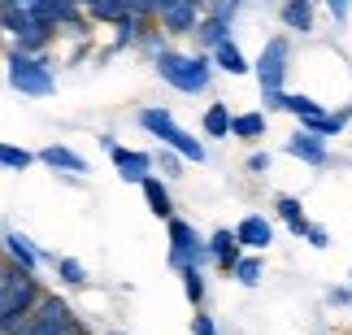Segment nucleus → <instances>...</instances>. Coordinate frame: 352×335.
Returning a JSON list of instances; mask_svg holds the SVG:
<instances>
[{
	"instance_id": "nucleus-1",
	"label": "nucleus",
	"mask_w": 352,
	"mask_h": 335,
	"mask_svg": "<svg viewBox=\"0 0 352 335\" xmlns=\"http://www.w3.org/2000/svg\"><path fill=\"white\" fill-rule=\"evenodd\" d=\"M153 70L166 87H174L179 96H205V91L213 87V61L209 52H179V48H161L153 52Z\"/></svg>"
},
{
	"instance_id": "nucleus-2",
	"label": "nucleus",
	"mask_w": 352,
	"mask_h": 335,
	"mask_svg": "<svg viewBox=\"0 0 352 335\" xmlns=\"http://www.w3.org/2000/svg\"><path fill=\"white\" fill-rule=\"evenodd\" d=\"M292 61H296V44L292 35H270L261 52L252 61V74H256V87H261V105L265 114H278V100L287 91V74H292Z\"/></svg>"
},
{
	"instance_id": "nucleus-3",
	"label": "nucleus",
	"mask_w": 352,
	"mask_h": 335,
	"mask_svg": "<svg viewBox=\"0 0 352 335\" xmlns=\"http://www.w3.org/2000/svg\"><path fill=\"white\" fill-rule=\"evenodd\" d=\"M135 127H140V131H148V136H153V140L161 144V149L179 153L183 162H196V166H205V162H209V149H205V140H196L192 131H183L170 105H144V109L135 114Z\"/></svg>"
},
{
	"instance_id": "nucleus-4",
	"label": "nucleus",
	"mask_w": 352,
	"mask_h": 335,
	"mask_svg": "<svg viewBox=\"0 0 352 335\" xmlns=\"http://www.w3.org/2000/svg\"><path fill=\"white\" fill-rule=\"evenodd\" d=\"M5 83L26 100H48L57 96V70H52L48 52H18L5 48Z\"/></svg>"
},
{
	"instance_id": "nucleus-5",
	"label": "nucleus",
	"mask_w": 352,
	"mask_h": 335,
	"mask_svg": "<svg viewBox=\"0 0 352 335\" xmlns=\"http://www.w3.org/2000/svg\"><path fill=\"white\" fill-rule=\"evenodd\" d=\"M87 323L74 314V305L61 296V292H44V296L35 301V310L18 323L13 335H74L83 331Z\"/></svg>"
},
{
	"instance_id": "nucleus-6",
	"label": "nucleus",
	"mask_w": 352,
	"mask_h": 335,
	"mask_svg": "<svg viewBox=\"0 0 352 335\" xmlns=\"http://www.w3.org/2000/svg\"><path fill=\"white\" fill-rule=\"evenodd\" d=\"M166 261H170V270L179 274L183 266H200L205 270L209 266V248H205V235L196 231V222H187V218H166Z\"/></svg>"
},
{
	"instance_id": "nucleus-7",
	"label": "nucleus",
	"mask_w": 352,
	"mask_h": 335,
	"mask_svg": "<svg viewBox=\"0 0 352 335\" xmlns=\"http://www.w3.org/2000/svg\"><path fill=\"white\" fill-rule=\"evenodd\" d=\"M0 257L13 261V266H18V270H26V274H39V270L52 261L31 235H26V231H13V226H0Z\"/></svg>"
},
{
	"instance_id": "nucleus-8",
	"label": "nucleus",
	"mask_w": 352,
	"mask_h": 335,
	"mask_svg": "<svg viewBox=\"0 0 352 335\" xmlns=\"http://www.w3.org/2000/svg\"><path fill=\"white\" fill-rule=\"evenodd\" d=\"M100 149L109 153V162H113V170H118V179H122V183L140 187L148 174H153V153H144V149H126V144H118V136H100Z\"/></svg>"
},
{
	"instance_id": "nucleus-9",
	"label": "nucleus",
	"mask_w": 352,
	"mask_h": 335,
	"mask_svg": "<svg viewBox=\"0 0 352 335\" xmlns=\"http://www.w3.org/2000/svg\"><path fill=\"white\" fill-rule=\"evenodd\" d=\"M283 153L287 157H296L300 166H314V170H322L331 162V144L322 140V136H314L309 127H296L287 140H283Z\"/></svg>"
},
{
	"instance_id": "nucleus-10",
	"label": "nucleus",
	"mask_w": 352,
	"mask_h": 335,
	"mask_svg": "<svg viewBox=\"0 0 352 335\" xmlns=\"http://www.w3.org/2000/svg\"><path fill=\"white\" fill-rule=\"evenodd\" d=\"M231 231H235V239H239V248H243V252H265L270 244H274V222H270L261 209L243 213V218L231 226Z\"/></svg>"
},
{
	"instance_id": "nucleus-11",
	"label": "nucleus",
	"mask_w": 352,
	"mask_h": 335,
	"mask_svg": "<svg viewBox=\"0 0 352 335\" xmlns=\"http://www.w3.org/2000/svg\"><path fill=\"white\" fill-rule=\"evenodd\" d=\"M35 162L48 166V170H57V174H65V179H78V174H87V157L74 153L70 144H44V149L35 153Z\"/></svg>"
},
{
	"instance_id": "nucleus-12",
	"label": "nucleus",
	"mask_w": 352,
	"mask_h": 335,
	"mask_svg": "<svg viewBox=\"0 0 352 335\" xmlns=\"http://www.w3.org/2000/svg\"><path fill=\"white\" fill-rule=\"evenodd\" d=\"M331 105L322 100V96H314V91H283V100H278V114H292L296 118V127H309L314 118H322Z\"/></svg>"
},
{
	"instance_id": "nucleus-13",
	"label": "nucleus",
	"mask_w": 352,
	"mask_h": 335,
	"mask_svg": "<svg viewBox=\"0 0 352 335\" xmlns=\"http://www.w3.org/2000/svg\"><path fill=\"white\" fill-rule=\"evenodd\" d=\"M205 248H209V261L218 266L222 274H231V266L239 261V252H243L231 226H218V231H209V235H205Z\"/></svg>"
},
{
	"instance_id": "nucleus-14",
	"label": "nucleus",
	"mask_w": 352,
	"mask_h": 335,
	"mask_svg": "<svg viewBox=\"0 0 352 335\" xmlns=\"http://www.w3.org/2000/svg\"><path fill=\"white\" fill-rule=\"evenodd\" d=\"M209 61H213V70L218 74H231V78H243V74H252V57L243 52L235 39H226V44H218L209 52Z\"/></svg>"
},
{
	"instance_id": "nucleus-15",
	"label": "nucleus",
	"mask_w": 352,
	"mask_h": 335,
	"mask_svg": "<svg viewBox=\"0 0 352 335\" xmlns=\"http://www.w3.org/2000/svg\"><path fill=\"white\" fill-rule=\"evenodd\" d=\"M140 192H144V205H148V213H153V218H174V196H170V183L161 179V174L153 170L148 174V179L140 183Z\"/></svg>"
},
{
	"instance_id": "nucleus-16",
	"label": "nucleus",
	"mask_w": 352,
	"mask_h": 335,
	"mask_svg": "<svg viewBox=\"0 0 352 335\" xmlns=\"http://www.w3.org/2000/svg\"><path fill=\"white\" fill-rule=\"evenodd\" d=\"M265 131H270V114L265 109H239V114H231V140L256 144V140H265Z\"/></svg>"
},
{
	"instance_id": "nucleus-17",
	"label": "nucleus",
	"mask_w": 352,
	"mask_h": 335,
	"mask_svg": "<svg viewBox=\"0 0 352 335\" xmlns=\"http://www.w3.org/2000/svg\"><path fill=\"white\" fill-rule=\"evenodd\" d=\"M278 22H283V31H287V35H314V31H318L314 5H300V0H283Z\"/></svg>"
},
{
	"instance_id": "nucleus-18",
	"label": "nucleus",
	"mask_w": 352,
	"mask_h": 335,
	"mask_svg": "<svg viewBox=\"0 0 352 335\" xmlns=\"http://www.w3.org/2000/svg\"><path fill=\"white\" fill-rule=\"evenodd\" d=\"M196 52H213L218 44H226V39H235V26L231 22H218V18H209V13H200V22H196Z\"/></svg>"
},
{
	"instance_id": "nucleus-19",
	"label": "nucleus",
	"mask_w": 352,
	"mask_h": 335,
	"mask_svg": "<svg viewBox=\"0 0 352 335\" xmlns=\"http://www.w3.org/2000/svg\"><path fill=\"white\" fill-rule=\"evenodd\" d=\"M274 213H278V222L287 226V231L296 235V239H305V231H309V213H305V200L300 196H274Z\"/></svg>"
},
{
	"instance_id": "nucleus-20",
	"label": "nucleus",
	"mask_w": 352,
	"mask_h": 335,
	"mask_svg": "<svg viewBox=\"0 0 352 335\" xmlns=\"http://www.w3.org/2000/svg\"><path fill=\"white\" fill-rule=\"evenodd\" d=\"M200 136L205 140H231V105L209 100L205 114H200Z\"/></svg>"
},
{
	"instance_id": "nucleus-21",
	"label": "nucleus",
	"mask_w": 352,
	"mask_h": 335,
	"mask_svg": "<svg viewBox=\"0 0 352 335\" xmlns=\"http://www.w3.org/2000/svg\"><path fill=\"white\" fill-rule=\"evenodd\" d=\"M352 127V105H340V109H327L322 118H314V122H309V131H314V136H322V140H340L344 131Z\"/></svg>"
},
{
	"instance_id": "nucleus-22",
	"label": "nucleus",
	"mask_w": 352,
	"mask_h": 335,
	"mask_svg": "<svg viewBox=\"0 0 352 335\" xmlns=\"http://www.w3.org/2000/svg\"><path fill=\"white\" fill-rule=\"evenodd\" d=\"M179 283H183V296L192 310H205V296H209V274L200 266H183L179 270Z\"/></svg>"
},
{
	"instance_id": "nucleus-23",
	"label": "nucleus",
	"mask_w": 352,
	"mask_h": 335,
	"mask_svg": "<svg viewBox=\"0 0 352 335\" xmlns=\"http://www.w3.org/2000/svg\"><path fill=\"white\" fill-rule=\"evenodd\" d=\"M231 274H235V283H239V288H261V279H265V261H261V252H239V261L231 266Z\"/></svg>"
},
{
	"instance_id": "nucleus-24",
	"label": "nucleus",
	"mask_w": 352,
	"mask_h": 335,
	"mask_svg": "<svg viewBox=\"0 0 352 335\" xmlns=\"http://www.w3.org/2000/svg\"><path fill=\"white\" fill-rule=\"evenodd\" d=\"M48 266H52V274H57L65 288H87L91 283V270L78 257H52Z\"/></svg>"
},
{
	"instance_id": "nucleus-25",
	"label": "nucleus",
	"mask_w": 352,
	"mask_h": 335,
	"mask_svg": "<svg viewBox=\"0 0 352 335\" xmlns=\"http://www.w3.org/2000/svg\"><path fill=\"white\" fill-rule=\"evenodd\" d=\"M78 9H83V18H91V22L113 26L122 13H126V0H78Z\"/></svg>"
},
{
	"instance_id": "nucleus-26",
	"label": "nucleus",
	"mask_w": 352,
	"mask_h": 335,
	"mask_svg": "<svg viewBox=\"0 0 352 335\" xmlns=\"http://www.w3.org/2000/svg\"><path fill=\"white\" fill-rule=\"evenodd\" d=\"M144 22L148 18H135V13H122V18L113 22V48H135L144 35Z\"/></svg>"
},
{
	"instance_id": "nucleus-27",
	"label": "nucleus",
	"mask_w": 352,
	"mask_h": 335,
	"mask_svg": "<svg viewBox=\"0 0 352 335\" xmlns=\"http://www.w3.org/2000/svg\"><path fill=\"white\" fill-rule=\"evenodd\" d=\"M243 5L248 0H200V9L209 13V18H218V22H239V13H243Z\"/></svg>"
},
{
	"instance_id": "nucleus-28",
	"label": "nucleus",
	"mask_w": 352,
	"mask_h": 335,
	"mask_svg": "<svg viewBox=\"0 0 352 335\" xmlns=\"http://www.w3.org/2000/svg\"><path fill=\"white\" fill-rule=\"evenodd\" d=\"M153 170H161V179H183V157L179 153H170V149H157L153 153Z\"/></svg>"
},
{
	"instance_id": "nucleus-29",
	"label": "nucleus",
	"mask_w": 352,
	"mask_h": 335,
	"mask_svg": "<svg viewBox=\"0 0 352 335\" xmlns=\"http://www.w3.org/2000/svg\"><path fill=\"white\" fill-rule=\"evenodd\" d=\"M270 166H274V153H270V149H252V153H248V162H243V170H248L252 179H265Z\"/></svg>"
},
{
	"instance_id": "nucleus-30",
	"label": "nucleus",
	"mask_w": 352,
	"mask_h": 335,
	"mask_svg": "<svg viewBox=\"0 0 352 335\" xmlns=\"http://www.w3.org/2000/svg\"><path fill=\"white\" fill-rule=\"evenodd\" d=\"M305 239H309V248H331V231H327V226H322V222H309V231H305Z\"/></svg>"
},
{
	"instance_id": "nucleus-31",
	"label": "nucleus",
	"mask_w": 352,
	"mask_h": 335,
	"mask_svg": "<svg viewBox=\"0 0 352 335\" xmlns=\"http://www.w3.org/2000/svg\"><path fill=\"white\" fill-rule=\"evenodd\" d=\"M192 335H222V331H218V323H213V314L196 310L192 314Z\"/></svg>"
},
{
	"instance_id": "nucleus-32",
	"label": "nucleus",
	"mask_w": 352,
	"mask_h": 335,
	"mask_svg": "<svg viewBox=\"0 0 352 335\" xmlns=\"http://www.w3.org/2000/svg\"><path fill=\"white\" fill-rule=\"evenodd\" d=\"M327 305H335V310H352V283L348 288H327Z\"/></svg>"
},
{
	"instance_id": "nucleus-33",
	"label": "nucleus",
	"mask_w": 352,
	"mask_h": 335,
	"mask_svg": "<svg viewBox=\"0 0 352 335\" xmlns=\"http://www.w3.org/2000/svg\"><path fill=\"white\" fill-rule=\"evenodd\" d=\"M322 5H327V13H331V18L340 22V26L352 18V0H322Z\"/></svg>"
},
{
	"instance_id": "nucleus-34",
	"label": "nucleus",
	"mask_w": 352,
	"mask_h": 335,
	"mask_svg": "<svg viewBox=\"0 0 352 335\" xmlns=\"http://www.w3.org/2000/svg\"><path fill=\"white\" fill-rule=\"evenodd\" d=\"M5 9H9V0H0V13H5Z\"/></svg>"
},
{
	"instance_id": "nucleus-35",
	"label": "nucleus",
	"mask_w": 352,
	"mask_h": 335,
	"mask_svg": "<svg viewBox=\"0 0 352 335\" xmlns=\"http://www.w3.org/2000/svg\"><path fill=\"white\" fill-rule=\"evenodd\" d=\"M0 44H5V26H0Z\"/></svg>"
},
{
	"instance_id": "nucleus-36",
	"label": "nucleus",
	"mask_w": 352,
	"mask_h": 335,
	"mask_svg": "<svg viewBox=\"0 0 352 335\" xmlns=\"http://www.w3.org/2000/svg\"><path fill=\"white\" fill-rule=\"evenodd\" d=\"M300 5H318V0H300Z\"/></svg>"
},
{
	"instance_id": "nucleus-37",
	"label": "nucleus",
	"mask_w": 352,
	"mask_h": 335,
	"mask_svg": "<svg viewBox=\"0 0 352 335\" xmlns=\"http://www.w3.org/2000/svg\"><path fill=\"white\" fill-rule=\"evenodd\" d=\"M348 283H352V266H348Z\"/></svg>"
},
{
	"instance_id": "nucleus-38",
	"label": "nucleus",
	"mask_w": 352,
	"mask_h": 335,
	"mask_svg": "<svg viewBox=\"0 0 352 335\" xmlns=\"http://www.w3.org/2000/svg\"><path fill=\"white\" fill-rule=\"evenodd\" d=\"M109 335H126V331H109Z\"/></svg>"
},
{
	"instance_id": "nucleus-39",
	"label": "nucleus",
	"mask_w": 352,
	"mask_h": 335,
	"mask_svg": "<svg viewBox=\"0 0 352 335\" xmlns=\"http://www.w3.org/2000/svg\"><path fill=\"white\" fill-rule=\"evenodd\" d=\"M348 131H352V127H348Z\"/></svg>"
}]
</instances>
